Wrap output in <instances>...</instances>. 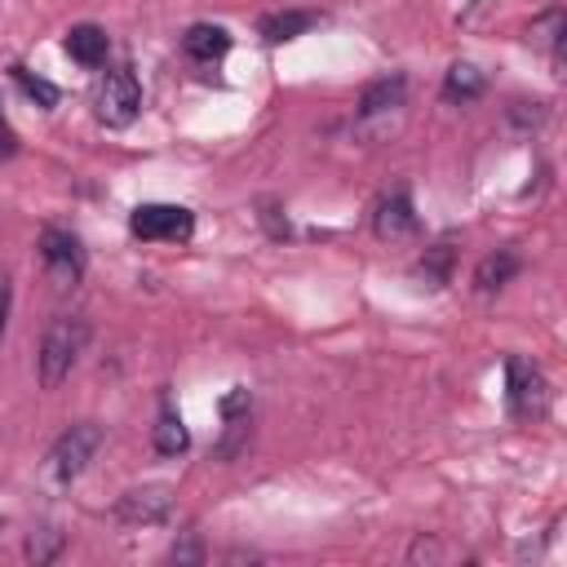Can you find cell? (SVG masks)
<instances>
[{
	"label": "cell",
	"instance_id": "cell-1",
	"mask_svg": "<svg viewBox=\"0 0 567 567\" xmlns=\"http://www.w3.org/2000/svg\"><path fill=\"white\" fill-rule=\"evenodd\" d=\"M84 341H89V323L80 315H58L44 328V341H40V385L44 390H58L71 377Z\"/></svg>",
	"mask_w": 567,
	"mask_h": 567
},
{
	"label": "cell",
	"instance_id": "cell-2",
	"mask_svg": "<svg viewBox=\"0 0 567 567\" xmlns=\"http://www.w3.org/2000/svg\"><path fill=\"white\" fill-rule=\"evenodd\" d=\"M97 447H102V425H93V421L71 425V430L49 447V478H53V483L80 478L84 465L97 456Z\"/></svg>",
	"mask_w": 567,
	"mask_h": 567
},
{
	"label": "cell",
	"instance_id": "cell-3",
	"mask_svg": "<svg viewBox=\"0 0 567 567\" xmlns=\"http://www.w3.org/2000/svg\"><path fill=\"white\" fill-rule=\"evenodd\" d=\"M93 111H97V120H102L106 128L133 124L137 111H142V89H137L133 71H106V75L97 80V89H93Z\"/></svg>",
	"mask_w": 567,
	"mask_h": 567
},
{
	"label": "cell",
	"instance_id": "cell-4",
	"mask_svg": "<svg viewBox=\"0 0 567 567\" xmlns=\"http://www.w3.org/2000/svg\"><path fill=\"white\" fill-rule=\"evenodd\" d=\"M128 226L146 244H186L195 235V217L182 204H142V208H133Z\"/></svg>",
	"mask_w": 567,
	"mask_h": 567
},
{
	"label": "cell",
	"instance_id": "cell-5",
	"mask_svg": "<svg viewBox=\"0 0 567 567\" xmlns=\"http://www.w3.org/2000/svg\"><path fill=\"white\" fill-rule=\"evenodd\" d=\"M40 261H44V270L58 288H75L80 275H84V248L66 230H44L40 235Z\"/></svg>",
	"mask_w": 567,
	"mask_h": 567
},
{
	"label": "cell",
	"instance_id": "cell-6",
	"mask_svg": "<svg viewBox=\"0 0 567 567\" xmlns=\"http://www.w3.org/2000/svg\"><path fill=\"white\" fill-rule=\"evenodd\" d=\"M505 385H509V412L514 416H540L545 412V403H549V385H545V377L527 363V359H509V368H505Z\"/></svg>",
	"mask_w": 567,
	"mask_h": 567
},
{
	"label": "cell",
	"instance_id": "cell-7",
	"mask_svg": "<svg viewBox=\"0 0 567 567\" xmlns=\"http://www.w3.org/2000/svg\"><path fill=\"white\" fill-rule=\"evenodd\" d=\"M115 514L124 523H164L173 514V496H168V487H133L120 496Z\"/></svg>",
	"mask_w": 567,
	"mask_h": 567
},
{
	"label": "cell",
	"instance_id": "cell-8",
	"mask_svg": "<svg viewBox=\"0 0 567 567\" xmlns=\"http://www.w3.org/2000/svg\"><path fill=\"white\" fill-rule=\"evenodd\" d=\"M372 230L381 235V239H412L416 235V213H412V199L403 195V190H394V195H385L381 204H377V217H372Z\"/></svg>",
	"mask_w": 567,
	"mask_h": 567
},
{
	"label": "cell",
	"instance_id": "cell-9",
	"mask_svg": "<svg viewBox=\"0 0 567 567\" xmlns=\"http://www.w3.org/2000/svg\"><path fill=\"white\" fill-rule=\"evenodd\" d=\"M106 49H111V40H106V31H102L97 22H80V27L66 31V53H71L80 66H89V71L106 62Z\"/></svg>",
	"mask_w": 567,
	"mask_h": 567
},
{
	"label": "cell",
	"instance_id": "cell-10",
	"mask_svg": "<svg viewBox=\"0 0 567 567\" xmlns=\"http://www.w3.org/2000/svg\"><path fill=\"white\" fill-rule=\"evenodd\" d=\"M403 97H408V80H403V75H385V80H377V84L363 89V97H359V115H363V120H372V115H390V111L403 106Z\"/></svg>",
	"mask_w": 567,
	"mask_h": 567
},
{
	"label": "cell",
	"instance_id": "cell-11",
	"mask_svg": "<svg viewBox=\"0 0 567 567\" xmlns=\"http://www.w3.org/2000/svg\"><path fill=\"white\" fill-rule=\"evenodd\" d=\"M182 49H186L195 62H217V58L230 49V35H226V27H217V22H195V27L182 35Z\"/></svg>",
	"mask_w": 567,
	"mask_h": 567
},
{
	"label": "cell",
	"instance_id": "cell-12",
	"mask_svg": "<svg viewBox=\"0 0 567 567\" xmlns=\"http://www.w3.org/2000/svg\"><path fill=\"white\" fill-rule=\"evenodd\" d=\"M518 252H509V248H496V252H487L483 261H478V270H474V284L483 288V292H496V288H505L514 275H518Z\"/></svg>",
	"mask_w": 567,
	"mask_h": 567
},
{
	"label": "cell",
	"instance_id": "cell-13",
	"mask_svg": "<svg viewBox=\"0 0 567 567\" xmlns=\"http://www.w3.org/2000/svg\"><path fill=\"white\" fill-rule=\"evenodd\" d=\"M483 89H487V80H483L478 66H470V62H452L447 66V80H443V97L447 102H474Z\"/></svg>",
	"mask_w": 567,
	"mask_h": 567
},
{
	"label": "cell",
	"instance_id": "cell-14",
	"mask_svg": "<svg viewBox=\"0 0 567 567\" xmlns=\"http://www.w3.org/2000/svg\"><path fill=\"white\" fill-rule=\"evenodd\" d=\"M315 27V13H306V9H288V13H275V18H266V40H275V44H284V40H297L301 31H310Z\"/></svg>",
	"mask_w": 567,
	"mask_h": 567
},
{
	"label": "cell",
	"instance_id": "cell-15",
	"mask_svg": "<svg viewBox=\"0 0 567 567\" xmlns=\"http://www.w3.org/2000/svg\"><path fill=\"white\" fill-rule=\"evenodd\" d=\"M155 452L159 456H177V452H186L190 447V434H186V425L177 421V416H159V425H155Z\"/></svg>",
	"mask_w": 567,
	"mask_h": 567
},
{
	"label": "cell",
	"instance_id": "cell-16",
	"mask_svg": "<svg viewBox=\"0 0 567 567\" xmlns=\"http://www.w3.org/2000/svg\"><path fill=\"white\" fill-rule=\"evenodd\" d=\"M13 80H18V89H22V93H27V97H31L35 106H44V111H49V106H58V97H62V93H58V89H53L49 80L31 75L27 66H13Z\"/></svg>",
	"mask_w": 567,
	"mask_h": 567
},
{
	"label": "cell",
	"instance_id": "cell-17",
	"mask_svg": "<svg viewBox=\"0 0 567 567\" xmlns=\"http://www.w3.org/2000/svg\"><path fill=\"white\" fill-rule=\"evenodd\" d=\"M532 44H540V49L558 53V44H563V13H558V9H549L545 18H536V22H532Z\"/></svg>",
	"mask_w": 567,
	"mask_h": 567
},
{
	"label": "cell",
	"instance_id": "cell-18",
	"mask_svg": "<svg viewBox=\"0 0 567 567\" xmlns=\"http://www.w3.org/2000/svg\"><path fill=\"white\" fill-rule=\"evenodd\" d=\"M62 532H53V527H44V532H31V540H27V558L31 563H53L58 554H62Z\"/></svg>",
	"mask_w": 567,
	"mask_h": 567
},
{
	"label": "cell",
	"instance_id": "cell-19",
	"mask_svg": "<svg viewBox=\"0 0 567 567\" xmlns=\"http://www.w3.org/2000/svg\"><path fill=\"white\" fill-rule=\"evenodd\" d=\"M447 261H452V248H447V244H439V248H434V252L421 261V275H425L434 288H439V284L447 279Z\"/></svg>",
	"mask_w": 567,
	"mask_h": 567
},
{
	"label": "cell",
	"instance_id": "cell-20",
	"mask_svg": "<svg viewBox=\"0 0 567 567\" xmlns=\"http://www.w3.org/2000/svg\"><path fill=\"white\" fill-rule=\"evenodd\" d=\"M168 558L173 563H204V545L199 540H182V545L168 549Z\"/></svg>",
	"mask_w": 567,
	"mask_h": 567
},
{
	"label": "cell",
	"instance_id": "cell-21",
	"mask_svg": "<svg viewBox=\"0 0 567 567\" xmlns=\"http://www.w3.org/2000/svg\"><path fill=\"white\" fill-rule=\"evenodd\" d=\"M13 151H18V133H13L9 115H4V102H0V159H9Z\"/></svg>",
	"mask_w": 567,
	"mask_h": 567
},
{
	"label": "cell",
	"instance_id": "cell-22",
	"mask_svg": "<svg viewBox=\"0 0 567 567\" xmlns=\"http://www.w3.org/2000/svg\"><path fill=\"white\" fill-rule=\"evenodd\" d=\"M244 408H248V390H230V394L221 399V416H226V421H239Z\"/></svg>",
	"mask_w": 567,
	"mask_h": 567
},
{
	"label": "cell",
	"instance_id": "cell-23",
	"mask_svg": "<svg viewBox=\"0 0 567 567\" xmlns=\"http://www.w3.org/2000/svg\"><path fill=\"white\" fill-rule=\"evenodd\" d=\"M9 301H13V284H9V275L0 270V337H4V319H9Z\"/></svg>",
	"mask_w": 567,
	"mask_h": 567
},
{
	"label": "cell",
	"instance_id": "cell-24",
	"mask_svg": "<svg viewBox=\"0 0 567 567\" xmlns=\"http://www.w3.org/2000/svg\"><path fill=\"white\" fill-rule=\"evenodd\" d=\"M0 532H4V518H0Z\"/></svg>",
	"mask_w": 567,
	"mask_h": 567
}]
</instances>
